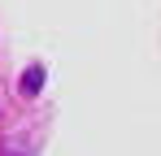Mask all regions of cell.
<instances>
[{
	"label": "cell",
	"instance_id": "cell-1",
	"mask_svg": "<svg viewBox=\"0 0 161 156\" xmlns=\"http://www.w3.org/2000/svg\"><path fill=\"white\" fill-rule=\"evenodd\" d=\"M22 87H26V91H39V87H44V70H39V65L26 70V82H22Z\"/></svg>",
	"mask_w": 161,
	"mask_h": 156
}]
</instances>
